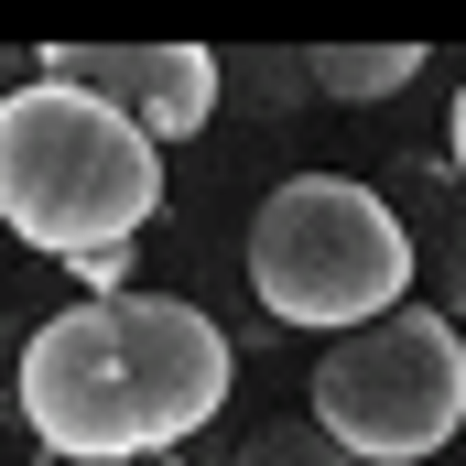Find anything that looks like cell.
Returning <instances> with one entry per match:
<instances>
[{"label":"cell","mask_w":466,"mask_h":466,"mask_svg":"<svg viewBox=\"0 0 466 466\" xmlns=\"http://www.w3.org/2000/svg\"><path fill=\"white\" fill-rule=\"evenodd\" d=\"M152 207H163V141L130 130L109 98L55 87V76L0 98V218L22 249L87 260V249L141 238Z\"/></svg>","instance_id":"6da1fadb"},{"label":"cell","mask_w":466,"mask_h":466,"mask_svg":"<svg viewBox=\"0 0 466 466\" xmlns=\"http://www.w3.org/2000/svg\"><path fill=\"white\" fill-rule=\"evenodd\" d=\"M249 293L282 326L358 337V326H380V315L412 304V238H401L380 185H358V174H293L249 218Z\"/></svg>","instance_id":"7a4b0ae2"},{"label":"cell","mask_w":466,"mask_h":466,"mask_svg":"<svg viewBox=\"0 0 466 466\" xmlns=\"http://www.w3.org/2000/svg\"><path fill=\"white\" fill-rule=\"evenodd\" d=\"M315 423L358 466H423L466 434V326L401 304L315 358Z\"/></svg>","instance_id":"3957f363"},{"label":"cell","mask_w":466,"mask_h":466,"mask_svg":"<svg viewBox=\"0 0 466 466\" xmlns=\"http://www.w3.org/2000/svg\"><path fill=\"white\" fill-rule=\"evenodd\" d=\"M33 76L109 98V109L130 119V130H152L163 152L196 141V130L218 119V98H228V66H218L207 44H44Z\"/></svg>","instance_id":"277c9868"},{"label":"cell","mask_w":466,"mask_h":466,"mask_svg":"<svg viewBox=\"0 0 466 466\" xmlns=\"http://www.w3.org/2000/svg\"><path fill=\"white\" fill-rule=\"evenodd\" d=\"M380 196H390L401 238H412V304H434L445 326H466V174L445 152H401Z\"/></svg>","instance_id":"5b68a950"},{"label":"cell","mask_w":466,"mask_h":466,"mask_svg":"<svg viewBox=\"0 0 466 466\" xmlns=\"http://www.w3.org/2000/svg\"><path fill=\"white\" fill-rule=\"evenodd\" d=\"M304 76H315L337 109H369V98H390V87L423 76V44H315Z\"/></svg>","instance_id":"8992f818"},{"label":"cell","mask_w":466,"mask_h":466,"mask_svg":"<svg viewBox=\"0 0 466 466\" xmlns=\"http://www.w3.org/2000/svg\"><path fill=\"white\" fill-rule=\"evenodd\" d=\"M228 466H358V456L326 434V423H315V412H304V423H260V434H249Z\"/></svg>","instance_id":"52a82bcc"},{"label":"cell","mask_w":466,"mask_h":466,"mask_svg":"<svg viewBox=\"0 0 466 466\" xmlns=\"http://www.w3.org/2000/svg\"><path fill=\"white\" fill-rule=\"evenodd\" d=\"M33 466H185V456H44L33 445Z\"/></svg>","instance_id":"ba28073f"},{"label":"cell","mask_w":466,"mask_h":466,"mask_svg":"<svg viewBox=\"0 0 466 466\" xmlns=\"http://www.w3.org/2000/svg\"><path fill=\"white\" fill-rule=\"evenodd\" d=\"M445 163L466 174V87H456V109H445Z\"/></svg>","instance_id":"9c48e42d"}]
</instances>
